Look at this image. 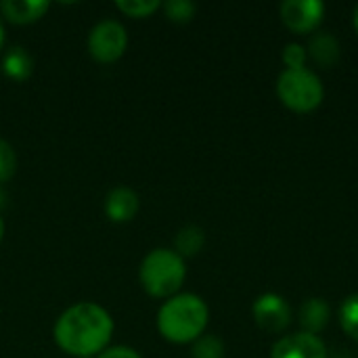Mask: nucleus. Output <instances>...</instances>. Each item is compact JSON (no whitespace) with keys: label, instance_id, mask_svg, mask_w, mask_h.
<instances>
[{"label":"nucleus","instance_id":"17","mask_svg":"<svg viewBox=\"0 0 358 358\" xmlns=\"http://www.w3.org/2000/svg\"><path fill=\"white\" fill-rule=\"evenodd\" d=\"M115 8L128 17L143 19V17H149L155 10H159L162 2L159 0H115Z\"/></svg>","mask_w":358,"mask_h":358},{"label":"nucleus","instance_id":"20","mask_svg":"<svg viewBox=\"0 0 358 358\" xmlns=\"http://www.w3.org/2000/svg\"><path fill=\"white\" fill-rule=\"evenodd\" d=\"M306 59H308V52L304 46L300 44H287L285 50H283V63L287 65V69H304L306 65Z\"/></svg>","mask_w":358,"mask_h":358},{"label":"nucleus","instance_id":"15","mask_svg":"<svg viewBox=\"0 0 358 358\" xmlns=\"http://www.w3.org/2000/svg\"><path fill=\"white\" fill-rule=\"evenodd\" d=\"M193 358H224V342L218 336H201L193 342L191 348Z\"/></svg>","mask_w":358,"mask_h":358},{"label":"nucleus","instance_id":"12","mask_svg":"<svg viewBox=\"0 0 358 358\" xmlns=\"http://www.w3.org/2000/svg\"><path fill=\"white\" fill-rule=\"evenodd\" d=\"M329 304L323 298H308L302 302L300 313H298V321L304 329V334L317 336L321 334L327 325H329Z\"/></svg>","mask_w":358,"mask_h":358},{"label":"nucleus","instance_id":"9","mask_svg":"<svg viewBox=\"0 0 358 358\" xmlns=\"http://www.w3.org/2000/svg\"><path fill=\"white\" fill-rule=\"evenodd\" d=\"M138 195L130 187H113L105 197V214L111 222H130L138 212Z\"/></svg>","mask_w":358,"mask_h":358},{"label":"nucleus","instance_id":"23","mask_svg":"<svg viewBox=\"0 0 358 358\" xmlns=\"http://www.w3.org/2000/svg\"><path fill=\"white\" fill-rule=\"evenodd\" d=\"M2 44H4V25L0 21V48H2Z\"/></svg>","mask_w":358,"mask_h":358},{"label":"nucleus","instance_id":"19","mask_svg":"<svg viewBox=\"0 0 358 358\" xmlns=\"http://www.w3.org/2000/svg\"><path fill=\"white\" fill-rule=\"evenodd\" d=\"M17 172V155L10 143L0 138V182H6Z\"/></svg>","mask_w":358,"mask_h":358},{"label":"nucleus","instance_id":"4","mask_svg":"<svg viewBox=\"0 0 358 358\" xmlns=\"http://www.w3.org/2000/svg\"><path fill=\"white\" fill-rule=\"evenodd\" d=\"M277 94L281 103L296 113L315 111L325 96L321 78L310 69H285L277 80Z\"/></svg>","mask_w":358,"mask_h":358},{"label":"nucleus","instance_id":"6","mask_svg":"<svg viewBox=\"0 0 358 358\" xmlns=\"http://www.w3.org/2000/svg\"><path fill=\"white\" fill-rule=\"evenodd\" d=\"M279 13L292 31L310 34L321 25L325 17V4L321 0H285Z\"/></svg>","mask_w":358,"mask_h":358},{"label":"nucleus","instance_id":"11","mask_svg":"<svg viewBox=\"0 0 358 358\" xmlns=\"http://www.w3.org/2000/svg\"><path fill=\"white\" fill-rule=\"evenodd\" d=\"M306 52L310 55V59L319 67H325V69L334 67L340 61V57H342L340 42L329 31H317V34H313L310 40H308V50Z\"/></svg>","mask_w":358,"mask_h":358},{"label":"nucleus","instance_id":"22","mask_svg":"<svg viewBox=\"0 0 358 358\" xmlns=\"http://www.w3.org/2000/svg\"><path fill=\"white\" fill-rule=\"evenodd\" d=\"M352 23H355V29H357L358 34V4L355 6V13H352Z\"/></svg>","mask_w":358,"mask_h":358},{"label":"nucleus","instance_id":"7","mask_svg":"<svg viewBox=\"0 0 358 358\" xmlns=\"http://www.w3.org/2000/svg\"><path fill=\"white\" fill-rule=\"evenodd\" d=\"M252 313H254L256 325L266 334H281L287 329V325L292 321L289 304L285 302V298H281L277 294H262L254 302Z\"/></svg>","mask_w":358,"mask_h":358},{"label":"nucleus","instance_id":"16","mask_svg":"<svg viewBox=\"0 0 358 358\" xmlns=\"http://www.w3.org/2000/svg\"><path fill=\"white\" fill-rule=\"evenodd\" d=\"M340 325L342 329L358 342V294L348 296L340 306Z\"/></svg>","mask_w":358,"mask_h":358},{"label":"nucleus","instance_id":"3","mask_svg":"<svg viewBox=\"0 0 358 358\" xmlns=\"http://www.w3.org/2000/svg\"><path fill=\"white\" fill-rule=\"evenodd\" d=\"M138 279L143 289L153 298H172L178 294L187 279L185 258L174 250L155 248L151 250L138 268Z\"/></svg>","mask_w":358,"mask_h":358},{"label":"nucleus","instance_id":"1","mask_svg":"<svg viewBox=\"0 0 358 358\" xmlns=\"http://www.w3.org/2000/svg\"><path fill=\"white\" fill-rule=\"evenodd\" d=\"M52 336L57 346L71 357H99L105 348H109L113 319L94 302H78L59 315Z\"/></svg>","mask_w":358,"mask_h":358},{"label":"nucleus","instance_id":"2","mask_svg":"<svg viewBox=\"0 0 358 358\" xmlns=\"http://www.w3.org/2000/svg\"><path fill=\"white\" fill-rule=\"evenodd\" d=\"M208 304L195 294H176L157 313V331L172 344H191L208 327Z\"/></svg>","mask_w":358,"mask_h":358},{"label":"nucleus","instance_id":"21","mask_svg":"<svg viewBox=\"0 0 358 358\" xmlns=\"http://www.w3.org/2000/svg\"><path fill=\"white\" fill-rule=\"evenodd\" d=\"M96 358H143L134 348L130 346H111V348H105Z\"/></svg>","mask_w":358,"mask_h":358},{"label":"nucleus","instance_id":"25","mask_svg":"<svg viewBox=\"0 0 358 358\" xmlns=\"http://www.w3.org/2000/svg\"><path fill=\"white\" fill-rule=\"evenodd\" d=\"M4 199H6V197H4V193H2V189H0V208L4 206Z\"/></svg>","mask_w":358,"mask_h":358},{"label":"nucleus","instance_id":"24","mask_svg":"<svg viewBox=\"0 0 358 358\" xmlns=\"http://www.w3.org/2000/svg\"><path fill=\"white\" fill-rule=\"evenodd\" d=\"M2 237H4V220L0 216V243H2Z\"/></svg>","mask_w":358,"mask_h":358},{"label":"nucleus","instance_id":"8","mask_svg":"<svg viewBox=\"0 0 358 358\" xmlns=\"http://www.w3.org/2000/svg\"><path fill=\"white\" fill-rule=\"evenodd\" d=\"M271 358H327V348L319 336L300 331V334L281 338L273 346Z\"/></svg>","mask_w":358,"mask_h":358},{"label":"nucleus","instance_id":"14","mask_svg":"<svg viewBox=\"0 0 358 358\" xmlns=\"http://www.w3.org/2000/svg\"><path fill=\"white\" fill-rule=\"evenodd\" d=\"M203 245H206V233L197 224H187L176 233V239H174L176 250L174 252L182 258L197 256L203 250Z\"/></svg>","mask_w":358,"mask_h":358},{"label":"nucleus","instance_id":"18","mask_svg":"<svg viewBox=\"0 0 358 358\" xmlns=\"http://www.w3.org/2000/svg\"><path fill=\"white\" fill-rule=\"evenodd\" d=\"M162 8H164V15L174 21V23H187L195 17V10H197V4L191 2V0H168V2H162Z\"/></svg>","mask_w":358,"mask_h":358},{"label":"nucleus","instance_id":"10","mask_svg":"<svg viewBox=\"0 0 358 358\" xmlns=\"http://www.w3.org/2000/svg\"><path fill=\"white\" fill-rule=\"evenodd\" d=\"M50 2L46 0H0V15L10 23H34L46 10Z\"/></svg>","mask_w":358,"mask_h":358},{"label":"nucleus","instance_id":"13","mask_svg":"<svg viewBox=\"0 0 358 358\" xmlns=\"http://www.w3.org/2000/svg\"><path fill=\"white\" fill-rule=\"evenodd\" d=\"M2 71L6 78L15 82H23L31 76L34 71V59L23 46H10L2 55Z\"/></svg>","mask_w":358,"mask_h":358},{"label":"nucleus","instance_id":"5","mask_svg":"<svg viewBox=\"0 0 358 358\" xmlns=\"http://www.w3.org/2000/svg\"><path fill=\"white\" fill-rule=\"evenodd\" d=\"M128 46V31L117 19L99 21L88 34V52L99 63L117 61Z\"/></svg>","mask_w":358,"mask_h":358}]
</instances>
